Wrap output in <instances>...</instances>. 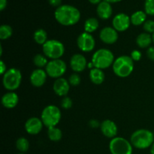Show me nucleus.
Instances as JSON below:
<instances>
[{"label":"nucleus","mask_w":154,"mask_h":154,"mask_svg":"<svg viewBox=\"0 0 154 154\" xmlns=\"http://www.w3.org/2000/svg\"><path fill=\"white\" fill-rule=\"evenodd\" d=\"M59 23L66 26L75 25L81 19V12L77 8L70 5H63L57 8L54 13Z\"/></svg>","instance_id":"1"},{"label":"nucleus","mask_w":154,"mask_h":154,"mask_svg":"<svg viewBox=\"0 0 154 154\" xmlns=\"http://www.w3.org/2000/svg\"><path fill=\"white\" fill-rule=\"evenodd\" d=\"M130 142L135 148L144 150L151 147L154 143V135L147 129H138L131 135Z\"/></svg>","instance_id":"2"},{"label":"nucleus","mask_w":154,"mask_h":154,"mask_svg":"<svg viewBox=\"0 0 154 154\" xmlns=\"http://www.w3.org/2000/svg\"><path fill=\"white\" fill-rule=\"evenodd\" d=\"M113 71L117 76L126 78L133 72L134 61L129 56H121L114 60L112 65Z\"/></svg>","instance_id":"3"},{"label":"nucleus","mask_w":154,"mask_h":154,"mask_svg":"<svg viewBox=\"0 0 154 154\" xmlns=\"http://www.w3.org/2000/svg\"><path fill=\"white\" fill-rule=\"evenodd\" d=\"M114 62V54L108 49L98 50L92 57V63L96 69H105L113 65Z\"/></svg>","instance_id":"4"},{"label":"nucleus","mask_w":154,"mask_h":154,"mask_svg":"<svg viewBox=\"0 0 154 154\" xmlns=\"http://www.w3.org/2000/svg\"><path fill=\"white\" fill-rule=\"evenodd\" d=\"M41 117L44 126L48 128L55 127L61 120V111L55 105H48L44 108Z\"/></svg>","instance_id":"5"},{"label":"nucleus","mask_w":154,"mask_h":154,"mask_svg":"<svg viewBox=\"0 0 154 154\" xmlns=\"http://www.w3.org/2000/svg\"><path fill=\"white\" fill-rule=\"evenodd\" d=\"M22 81V75L19 69H10L3 75L2 84L8 91H14L20 87Z\"/></svg>","instance_id":"6"},{"label":"nucleus","mask_w":154,"mask_h":154,"mask_svg":"<svg viewBox=\"0 0 154 154\" xmlns=\"http://www.w3.org/2000/svg\"><path fill=\"white\" fill-rule=\"evenodd\" d=\"M43 53L47 57L52 60H57L64 54L65 48L61 42L57 40H48L42 47Z\"/></svg>","instance_id":"7"},{"label":"nucleus","mask_w":154,"mask_h":154,"mask_svg":"<svg viewBox=\"0 0 154 154\" xmlns=\"http://www.w3.org/2000/svg\"><path fill=\"white\" fill-rule=\"evenodd\" d=\"M109 149L111 154H132V144L122 137H115L110 141Z\"/></svg>","instance_id":"8"},{"label":"nucleus","mask_w":154,"mask_h":154,"mask_svg":"<svg viewBox=\"0 0 154 154\" xmlns=\"http://www.w3.org/2000/svg\"><path fill=\"white\" fill-rule=\"evenodd\" d=\"M46 72L48 76L53 78H60L66 72V63L60 59L52 60L48 62L46 67Z\"/></svg>","instance_id":"9"},{"label":"nucleus","mask_w":154,"mask_h":154,"mask_svg":"<svg viewBox=\"0 0 154 154\" xmlns=\"http://www.w3.org/2000/svg\"><path fill=\"white\" fill-rule=\"evenodd\" d=\"M77 43L79 49L83 52H90L94 49L96 45V42L93 35L86 32L78 36Z\"/></svg>","instance_id":"10"},{"label":"nucleus","mask_w":154,"mask_h":154,"mask_svg":"<svg viewBox=\"0 0 154 154\" xmlns=\"http://www.w3.org/2000/svg\"><path fill=\"white\" fill-rule=\"evenodd\" d=\"M131 24L130 17L124 13L116 15L112 20L113 28L117 32H124L129 29Z\"/></svg>","instance_id":"11"},{"label":"nucleus","mask_w":154,"mask_h":154,"mask_svg":"<svg viewBox=\"0 0 154 154\" xmlns=\"http://www.w3.org/2000/svg\"><path fill=\"white\" fill-rule=\"evenodd\" d=\"M100 39L105 44L112 45L114 44L118 39L117 31L112 27L107 26L102 29L99 34Z\"/></svg>","instance_id":"12"},{"label":"nucleus","mask_w":154,"mask_h":154,"mask_svg":"<svg viewBox=\"0 0 154 154\" xmlns=\"http://www.w3.org/2000/svg\"><path fill=\"white\" fill-rule=\"evenodd\" d=\"M43 125L42 120L37 117H31L26 122L25 129L30 135H37L42 131Z\"/></svg>","instance_id":"13"},{"label":"nucleus","mask_w":154,"mask_h":154,"mask_svg":"<svg viewBox=\"0 0 154 154\" xmlns=\"http://www.w3.org/2000/svg\"><path fill=\"white\" fill-rule=\"evenodd\" d=\"M102 133L107 138H114L117 134V126L114 121L111 120H105L100 125Z\"/></svg>","instance_id":"14"},{"label":"nucleus","mask_w":154,"mask_h":154,"mask_svg":"<svg viewBox=\"0 0 154 154\" xmlns=\"http://www.w3.org/2000/svg\"><path fill=\"white\" fill-rule=\"evenodd\" d=\"M87 60L82 54H76L73 55L70 60V66L75 72H81L87 67Z\"/></svg>","instance_id":"15"},{"label":"nucleus","mask_w":154,"mask_h":154,"mask_svg":"<svg viewBox=\"0 0 154 154\" xmlns=\"http://www.w3.org/2000/svg\"><path fill=\"white\" fill-rule=\"evenodd\" d=\"M46 71H44L42 69H38L33 71L30 75V82L34 87H40L45 84L47 80Z\"/></svg>","instance_id":"16"},{"label":"nucleus","mask_w":154,"mask_h":154,"mask_svg":"<svg viewBox=\"0 0 154 154\" xmlns=\"http://www.w3.org/2000/svg\"><path fill=\"white\" fill-rule=\"evenodd\" d=\"M54 91L57 96H66L70 89V84L69 81L63 78H57L53 86Z\"/></svg>","instance_id":"17"},{"label":"nucleus","mask_w":154,"mask_h":154,"mask_svg":"<svg viewBox=\"0 0 154 154\" xmlns=\"http://www.w3.org/2000/svg\"><path fill=\"white\" fill-rule=\"evenodd\" d=\"M18 102H19V98L17 94L13 91L5 93L2 98V104L5 108L8 109L15 108L18 104Z\"/></svg>","instance_id":"18"},{"label":"nucleus","mask_w":154,"mask_h":154,"mask_svg":"<svg viewBox=\"0 0 154 154\" xmlns=\"http://www.w3.org/2000/svg\"><path fill=\"white\" fill-rule=\"evenodd\" d=\"M96 12H97L98 16L101 19L107 20L111 17V15H112L113 9L110 3L105 1H102V2L98 5Z\"/></svg>","instance_id":"19"},{"label":"nucleus","mask_w":154,"mask_h":154,"mask_svg":"<svg viewBox=\"0 0 154 154\" xmlns=\"http://www.w3.org/2000/svg\"><path fill=\"white\" fill-rule=\"evenodd\" d=\"M90 78L93 84L99 85V84H102L103 81H105V74L102 72V69L94 68L90 71Z\"/></svg>","instance_id":"20"},{"label":"nucleus","mask_w":154,"mask_h":154,"mask_svg":"<svg viewBox=\"0 0 154 154\" xmlns=\"http://www.w3.org/2000/svg\"><path fill=\"white\" fill-rule=\"evenodd\" d=\"M153 42L152 35L147 32H144L140 34L136 38V44L139 48H149Z\"/></svg>","instance_id":"21"},{"label":"nucleus","mask_w":154,"mask_h":154,"mask_svg":"<svg viewBox=\"0 0 154 154\" xmlns=\"http://www.w3.org/2000/svg\"><path fill=\"white\" fill-rule=\"evenodd\" d=\"M146 18H147V14L145 13V11H138L132 14V16L130 17L131 23L133 24L134 26H140L145 23Z\"/></svg>","instance_id":"22"},{"label":"nucleus","mask_w":154,"mask_h":154,"mask_svg":"<svg viewBox=\"0 0 154 154\" xmlns=\"http://www.w3.org/2000/svg\"><path fill=\"white\" fill-rule=\"evenodd\" d=\"M99 21H98V20L96 18L90 17L88 18L85 21V23H84V29H85L86 32L91 33L96 31L99 28Z\"/></svg>","instance_id":"23"},{"label":"nucleus","mask_w":154,"mask_h":154,"mask_svg":"<svg viewBox=\"0 0 154 154\" xmlns=\"http://www.w3.org/2000/svg\"><path fill=\"white\" fill-rule=\"evenodd\" d=\"M33 38H34L35 42L38 44V45H43L48 41V35H47L46 31L42 29H39L36 30L34 32Z\"/></svg>","instance_id":"24"},{"label":"nucleus","mask_w":154,"mask_h":154,"mask_svg":"<svg viewBox=\"0 0 154 154\" xmlns=\"http://www.w3.org/2000/svg\"><path fill=\"white\" fill-rule=\"evenodd\" d=\"M48 135L49 139L52 141H60L62 138V136H63L62 131L59 128L56 127V126L55 127L48 128Z\"/></svg>","instance_id":"25"},{"label":"nucleus","mask_w":154,"mask_h":154,"mask_svg":"<svg viewBox=\"0 0 154 154\" xmlns=\"http://www.w3.org/2000/svg\"><path fill=\"white\" fill-rule=\"evenodd\" d=\"M16 147L19 151L24 153L26 151H28L29 148V141L26 138L21 137V138H18L17 140Z\"/></svg>","instance_id":"26"},{"label":"nucleus","mask_w":154,"mask_h":154,"mask_svg":"<svg viewBox=\"0 0 154 154\" xmlns=\"http://www.w3.org/2000/svg\"><path fill=\"white\" fill-rule=\"evenodd\" d=\"M33 63L35 66H36L39 69H42L43 67H46L48 61L46 58V56H44L42 54H37L33 58Z\"/></svg>","instance_id":"27"},{"label":"nucleus","mask_w":154,"mask_h":154,"mask_svg":"<svg viewBox=\"0 0 154 154\" xmlns=\"http://www.w3.org/2000/svg\"><path fill=\"white\" fill-rule=\"evenodd\" d=\"M13 29L8 25H2L0 26V38L2 40H5L9 38L12 35Z\"/></svg>","instance_id":"28"},{"label":"nucleus","mask_w":154,"mask_h":154,"mask_svg":"<svg viewBox=\"0 0 154 154\" xmlns=\"http://www.w3.org/2000/svg\"><path fill=\"white\" fill-rule=\"evenodd\" d=\"M144 11L147 14L154 16V0H145Z\"/></svg>","instance_id":"29"},{"label":"nucleus","mask_w":154,"mask_h":154,"mask_svg":"<svg viewBox=\"0 0 154 154\" xmlns=\"http://www.w3.org/2000/svg\"><path fill=\"white\" fill-rule=\"evenodd\" d=\"M143 28H144V31L147 33H154V21L149 20H146L145 23L143 25Z\"/></svg>","instance_id":"30"},{"label":"nucleus","mask_w":154,"mask_h":154,"mask_svg":"<svg viewBox=\"0 0 154 154\" xmlns=\"http://www.w3.org/2000/svg\"><path fill=\"white\" fill-rule=\"evenodd\" d=\"M69 82L72 86H78L81 83V78L78 74H72L69 77Z\"/></svg>","instance_id":"31"},{"label":"nucleus","mask_w":154,"mask_h":154,"mask_svg":"<svg viewBox=\"0 0 154 154\" xmlns=\"http://www.w3.org/2000/svg\"><path fill=\"white\" fill-rule=\"evenodd\" d=\"M61 106L64 109H69L72 106V100L69 97L65 96L61 102Z\"/></svg>","instance_id":"32"},{"label":"nucleus","mask_w":154,"mask_h":154,"mask_svg":"<svg viewBox=\"0 0 154 154\" xmlns=\"http://www.w3.org/2000/svg\"><path fill=\"white\" fill-rule=\"evenodd\" d=\"M131 58L133 61H139L141 58V53L138 50H135L131 53Z\"/></svg>","instance_id":"33"},{"label":"nucleus","mask_w":154,"mask_h":154,"mask_svg":"<svg viewBox=\"0 0 154 154\" xmlns=\"http://www.w3.org/2000/svg\"><path fill=\"white\" fill-rule=\"evenodd\" d=\"M147 56L150 60L154 61V47H150L147 49Z\"/></svg>","instance_id":"34"},{"label":"nucleus","mask_w":154,"mask_h":154,"mask_svg":"<svg viewBox=\"0 0 154 154\" xmlns=\"http://www.w3.org/2000/svg\"><path fill=\"white\" fill-rule=\"evenodd\" d=\"M50 5L54 7H60V5H61L62 0H48Z\"/></svg>","instance_id":"35"},{"label":"nucleus","mask_w":154,"mask_h":154,"mask_svg":"<svg viewBox=\"0 0 154 154\" xmlns=\"http://www.w3.org/2000/svg\"><path fill=\"white\" fill-rule=\"evenodd\" d=\"M0 68H1V72H0V74H1V75H4V74L7 72V70H6L5 63L2 60L0 62Z\"/></svg>","instance_id":"36"},{"label":"nucleus","mask_w":154,"mask_h":154,"mask_svg":"<svg viewBox=\"0 0 154 154\" xmlns=\"http://www.w3.org/2000/svg\"><path fill=\"white\" fill-rule=\"evenodd\" d=\"M7 5V0H0V10L3 11Z\"/></svg>","instance_id":"37"},{"label":"nucleus","mask_w":154,"mask_h":154,"mask_svg":"<svg viewBox=\"0 0 154 154\" xmlns=\"http://www.w3.org/2000/svg\"><path fill=\"white\" fill-rule=\"evenodd\" d=\"M90 126H92V127H98V126H99V123H98V122H96V120H91V121L90 122Z\"/></svg>","instance_id":"38"},{"label":"nucleus","mask_w":154,"mask_h":154,"mask_svg":"<svg viewBox=\"0 0 154 154\" xmlns=\"http://www.w3.org/2000/svg\"><path fill=\"white\" fill-rule=\"evenodd\" d=\"M89 2H90V3H92V4H93V5H96V4H98L99 5V3L100 2H102V0H89Z\"/></svg>","instance_id":"39"},{"label":"nucleus","mask_w":154,"mask_h":154,"mask_svg":"<svg viewBox=\"0 0 154 154\" xmlns=\"http://www.w3.org/2000/svg\"><path fill=\"white\" fill-rule=\"evenodd\" d=\"M104 1L107 2H108V3H110V4H111V3L119 2L122 1V0H104Z\"/></svg>","instance_id":"40"},{"label":"nucleus","mask_w":154,"mask_h":154,"mask_svg":"<svg viewBox=\"0 0 154 154\" xmlns=\"http://www.w3.org/2000/svg\"><path fill=\"white\" fill-rule=\"evenodd\" d=\"M150 154H154V143L150 147Z\"/></svg>","instance_id":"41"},{"label":"nucleus","mask_w":154,"mask_h":154,"mask_svg":"<svg viewBox=\"0 0 154 154\" xmlns=\"http://www.w3.org/2000/svg\"><path fill=\"white\" fill-rule=\"evenodd\" d=\"M152 39H153V44H154V33L153 35H152Z\"/></svg>","instance_id":"42"},{"label":"nucleus","mask_w":154,"mask_h":154,"mask_svg":"<svg viewBox=\"0 0 154 154\" xmlns=\"http://www.w3.org/2000/svg\"><path fill=\"white\" fill-rule=\"evenodd\" d=\"M17 154H25V153H17Z\"/></svg>","instance_id":"43"}]
</instances>
